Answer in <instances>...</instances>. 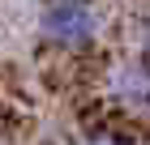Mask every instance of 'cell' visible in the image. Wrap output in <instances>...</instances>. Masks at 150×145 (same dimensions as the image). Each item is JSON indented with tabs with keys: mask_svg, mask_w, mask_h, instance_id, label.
<instances>
[{
	"mask_svg": "<svg viewBox=\"0 0 150 145\" xmlns=\"http://www.w3.org/2000/svg\"><path fill=\"white\" fill-rule=\"evenodd\" d=\"M35 34L39 43L64 56L90 51L103 34V13L94 0H39L35 9Z\"/></svg>",
	"mask_w": 150,
	"mask_h": 145,
	"instance_id": "1",
	"label": "cell"
},
{
	"mask_svg": "<svg viewBox=\"0 0 150 145\" xmlns=\"http://www.w3.org/2000/svg\"><path fill=\"white\" fill-rule=\"evenodd\" d=\"M107 94L120 111L137 115V120H150V60L146 56H133L120 60L107 77Z\"/></svg>",
	"mask_w": 150,
	"mask_h": 145,
	"instance_id": "2",
	"label": "cell"
},
{
	"mask_svg": "<svg viewBox=\"0 0 150 145\" xmlns=\"http://www.w3.org/2000/svg\"><path fill=\"white\" fill-rule=\"evenodd\" d=\"M133 51L150 60V4H142L133 13Z\"/></svg>",
	"mask_w": 150,
	"mask_h": 145,
	"instance_id": "3",
	"label": "cell"
},
{
	"mask_svg": "<svg viewBox=\"0 0 150 145\" xmlns=\"http://www.w3.org/2000/svg\"><path fill=\"white\" fill-rule=\"evenodd\" d=\"M77 145H137V141H129V137H120V132H86Z\"/></svg>",
	"mask_w": 150,
	"mask_h": 145,
	"instance_id": "4",
	"label": "cell"
}]
</instances>
